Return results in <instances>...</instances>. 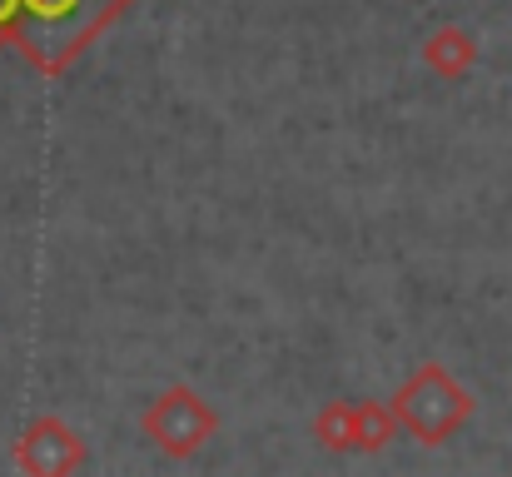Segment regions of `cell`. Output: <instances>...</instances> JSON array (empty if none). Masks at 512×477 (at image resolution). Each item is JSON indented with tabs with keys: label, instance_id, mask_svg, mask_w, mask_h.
<instances>
[{
	"label": "cell",
	"instance_id": "6da1fadb",
	"mask_svg": "<svg viewBox=\"0 0 512 477\" xmlns=\"http://www.w3.org/2000/svg\"><path fill=\"white\" fill-rule=\"evenodd\" d=\"M25 20H30V35H35V50H70L80 40V30L95 20V0H20ZM50 55V60H55Z\"/></svg>",
	"mask_w": 512,
	"mask_h": 477
},
{
	"label": "cell",
	"instance_id": "7a4b0ae2",
	"mask_svg": "<svg viewBox=\"0 0 512 477\" xmlns=\"http://www.w3.org/2000/svg\"><path fill=\"white\" fill-rule=\"evenodd\" d=\"M145 428H150L170 453H189V448H199V438L214 428V418L199 408L194 393H174V398H165V403L145 418Z\"/></svg>",
	"mask_w": 512,
	"mask_h": 477
},
{
	"label": "cell",
	"instance_id": "3957f363",
	"mask_svg": "<svg viewBox=\"0 0 512 477\" xmlns=\"http://www.w3.org/2000/svg\"><path fill=\"white\" fill-rule=\"evenodd\" d=\"M423 55H428V65H438L443 75H463V70L473 65V40H468L463 30H438Z\"/></svg>",
	"mask_w": 512,
	"mask_h": 477
},
{
	"label": "cell",
	"instance_id": "277c9868",
	"mask_svg": "<svg viewBox=\"0 0 512 477\" xmlns=\"http://www.w3.org/2000/svg\"><path fill=\"white\" fill-rule=\"evenodd\" d=\"M15 10H20V0H0V25H5V20H10Z\"/></svg>",
	"mask_w": 512,
	"mask_h": 477
}]
</instances>
